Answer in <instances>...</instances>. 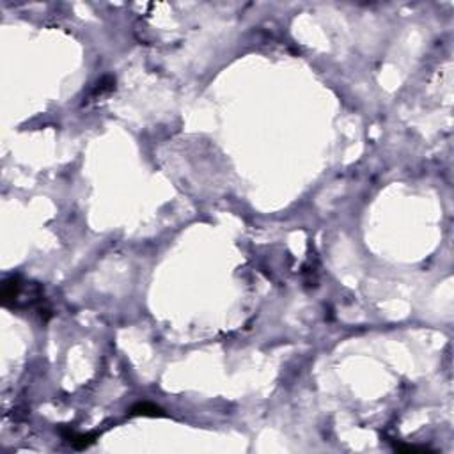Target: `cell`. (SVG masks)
<instances>
[{"label": "cell", "instance_id": "cell-1", "mask_svg": "<svg viewBox=\"0 0 454 454\" xmlns=\"http://www.w3.org/2000/svg\"><path fill=\"white\" fill-rule=\"evenodd\" d=\"M132 415H151V417H156V415H161V410L158 406L151 405V403H137L132 410H130Z\"/></svg>", "mask_w": 454, "mask_h": 454}]
</instances>
